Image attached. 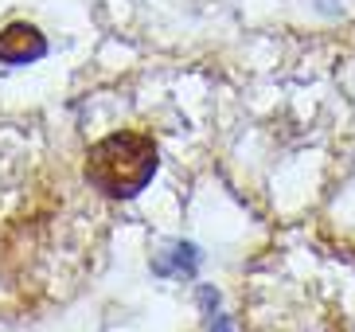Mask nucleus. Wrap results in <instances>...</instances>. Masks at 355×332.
<instances>
[{
	"label": "nucleus",
	"mask_w": 355,
	"mask_h": 332,
	"mask_svg": "<svg viewBox=\"0 0 355 332\" xmlns=\"http://www.w3.org/2000/svg\"><path fill=\"white\" fill-rule=\"evenodd\" d=\"M157 145L137 129H117L86 149V180L110 199H133L157 176Z\"/></svg>",
	"instance_id": "nucleus-1"
},
{
	"label": "nucleus",
	"mask_w": 355,
	"mask_h": 332,
	"mask_svg": "<svg viewBox=\"0 0 355 332\" xmlns=\"http://www.w3.org/2000/svg\"><path fill=\"white\" fill-rule=\"evenodd\" d=\"M47 55V40L43 31L28 20H12L8 28H0V63L8 67H24V63H35Z\"/></svg>",
	"instance_id": "nucleus-2"
}]
</instances>
